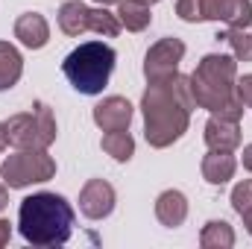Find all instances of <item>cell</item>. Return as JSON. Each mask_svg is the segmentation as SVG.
<instances>
[{
  "mask_svg": "<svg viewBox=\"0 0 252 249\" xmlns=\"http://www.w3.org/2000/svg\"><path fill=\"white\" fill-rule=\"evenodd\" d=\"M196 109L193 91H190V76L173 73L170 79L150 82L144 97H141V112H144V138L150 147L164 150L176 144L190 126V112Z\"/></svg>",
  "mask_w": 252,
  "mask_h": 249,
  "instance_id": "cell-1",
  "label": "cell"
},
{
  "mask_svg": "<svg viewBox=\"0 0 252 249\" xmlns=\"http://www.w3.org/2000/svg\"><path fill=\"white\" fill-rule=\"evenodd\" d=\"M18 232L32 247H62L73 235V208L59 193H32L21 199Z\"/></svg>",
  "mask_w": 252,
  "mask_h": 249,
  "instance_id": "cell-2",
  "label": "cell"
},
{
  "mask_svg": "<svg viewBox=\"0 0 252 249\" xmlns=\"http://www.w3.org/2000/svg\"><path fill=\"white\" fill-rule=\"evenodd\" d=\"M235 79H238V59L223 56V53H208L196 70L190 73V91L199 109L205 112H220L232 97H235Z\"/></svg>",
  "mask_w": 252,
  "mask_h": 249,
  "instance_id": "cell-3",
  "label": "cell"
},
{
  "mask_svg": "<svg viewBox=\"0 0 252 249\" xmlns=\"http://www.w3.org/2000/svg\"><path fill=\"white\" fill-rule=\"evenodd\" d=\"M118 53L106 44V41H85L76 50H70L62 62V70L67 82L79 91V94H100L109 85V76L115 70Z\"/></svg>",
  "mask_w": 252,
  "mask_h": 249,
  "instance_id": "cell-4",
  "label": "cell"
},
{
  "mask_svg": "<svg viewBox=\"0 0 252 249\" xmlns=\"http://www.w3.org/2000/svg\"><path fill=\"white\" fill-rule=\"evenodd\" d=\"M6 141L15 150H47L56 141V118L47 103H32L30 112L12 115L6 121Z\"/></svg>",
  "mask_w": 252,
  "mask_h": 249,
  "instance_id": "cell-5",
  "label": "cell"
},
{
  "mask_svg": "<svg viewBox=\"0 0 252 249\" xmlns=\"http://www.w3.org/2000/svg\"><path fill=\"white\" fill-rule=\"evenodd\" d=\"M0 176L9 187H27L35 182H50L56 176V161L47 150H18L0 164Z\"/></svg>",
  "mask_w": 252,
  "mask_h": 249,
  "instance_id": "cell-6",
  "label": "cell"
},
{
  "mask_svg": "<svg viewBox=\"0 0 252 249\" xmlns=\"http://www.w3.org/2000/svg\"><path fill=\"white\" fill-rule=\"evenodd\" d=\"M185 56V41L182 38H161L156 41L147 56H144V76L147 82H161L179 73V62Z\"/></svg>",
  "mask_w": 252,
  "mask_h": 249,
  "instance_id": "cell-7",
  "label": "cell"
},
{
  "mask_svg": "<svg viewBox=\"0 0 252 249\" xmlns=\"http://www.w3.org/2000/svg\"><path fill=\"white\" fill-rule=\"evenodd\" d=\"M115 202H118V193L115 187L109 185L106 179H88L82 190H79V211L88 217V220H103L115 211Z\"/></svg>",
  "mask_w": 252,
  "mask_h": 249,
  "instance_id": "cell-8",
  "label": "cell"
},
{
  "mask_svg": "<svg viewBox=\"0 0 252 249\" xmlns=\"http://www.w3.org/2000/svg\"><path fill=\"white\" fill-rule=\"evenodd\" d=\"M205 21H223L229 27H252L250 0H205Z\"/></svg>",
  "mask_w": 252,
  "mask_h": 249,
  "instance_id": "cell-9",
  "label": "cell"
},
{
  "mask_svg": "<svg viewBox=\"0 0 252 249\" xmlns=\"http://www.w3.org/2000/svg\"><path fill=\"white\" fill-rule=\"evenodd\" d=\"M94 124L103 132H124L132 124V103L124 97H106L94 106Z\"/></svg>",
  "mask_w": 252,
  "mask_h": 249,
  "instance_id": "cell-10",
  "label": "cell"
},
{
  "mask_svg": "<svg viewBox=\"0 0 252 249\" xmlns=\"http://www.w3.org/2000/svg\"><path fill=\"white\" fill-rule=\"evenodd\" d=\"M15 38L30 47V50H41L47 41H50V27L44 21V15L38 12H24L18 21H15Z\"/></svg>",
  "mask_w": 252,
  "mask_h": 249,
  "instance_id": "cell-11",
  "label": "cell"
},
{
  "mask_svg": "<svg viewBox=\"0 0 252 249\" xmlns=\"http://www.w3.org/2000/svg\"><path fill=\"white\" fill-rule=\"evenodd\" d=\"M156 217L167 229H179L188 220V196L182 190H164L156 199Z\"/></svg>",
  "mask_w": 252,
  "mask_h": 249,
  "instance_id": "cell-12",
  "label": "cell"
},
{
  "mask_svg": "<svg viewBox=\"0 0 252 249\" xmlns=\"http://www.w3.org/2000/svg\"><path fill=\"white\" fill-rule=\"evenodd\" d=\"M208 150H238L241 147V124L238 121H223V118H214L205 124V132H202Z\"/></svg>",
  "mask_w": 252,
  "mask_h": 249,
  "instance_id": "cell-13",
  "label": "cell"
},
{
  "mask_svg": "<svg viewBox=\"0 0 252 249\" xmlns=\"http://www.w3.org/2000/svg\"><path fill=\"white\" fill-rule=\"evenodd\" d=\"M238 170V161L229 150H208L202 158V179L208 185H226Z\"/></svg>",
  "mask_w": 252,
  "mask_h": 249,
  "instance_id": "cell-14",
  "label": "cell"
},
{
  "mask_svg": "<svg viewBox=\"0 0 252 249\" xmlns=\"http://www.w3.org/2000/svg\"><path fill=\"white\" fill-rule=\"evenodd\" d=\"M88 6L82 3V0H67L62 3V9H59V30H62L64 35H82V32H88Z\"/></svg>",
  "mask_w": 252,
  "mask_h": 249,
  "instance_id": "cell-15",
  "label": "cell"
},
{
  "mask_svg": "<svg viewBox=\"0 0 252 249\" xmlns=\"http://www.w3.org/2000/svg\"><path fill=\"white\" fill-rule=\"evenodd\" d=\"M21 73H24V59H21L18 47L9 41H0V91L15 88Z\"/></svg>",
  "mask_w": 252,
  "mask_h": 249,
  "instance_id": "cell-16",
  "label": "cell"
},
{
  "mask_svg": "<svg viewBox=\"0 0 252 249\" xmlns=\"http://www.w3.org/2000/svg\"><path fill=\"white\" fill-rule=\"evenodd\" d=\"M118 18L129 32H144L153 21V12H150V3H144V0H121Z\"/></svg>",
  "mask_w": 252,
  "mask_h": 249,
  "instance_id": "cell-17",
  "label": "cell"
},
{
  "mask_svg": "<svg viewBox=\"0 0 252 249\" xmlns=\"http://www.w3.org/2000/svg\"><path fill=\"white\" fill-rule=\"evenodd\" d=\"M199 247L202 249H232L235 247V232L226 220H208L199 232Z\"/></svg>",
  "mask_w": 252,
  "mask_h": 249,
  "instance_id": "cell-18",
  "label": "cell"
},
{
  "mask_svg": "<svg viewBox=\"0 0 252 249\" xmlns=\"http://www.w3.org/2000/svg\"><path fill=\"white\" fill-rule=\"evenodd\" d=\"M103 150L115 158V161H129L132 156H135V141H132V135L129 132H106L103 135Z\"/></svg>",
  "mask_w": 252,
  "mask_h": 249,
  "instance_id": "cell-19",
  "label": "cell"
},
{
  "mask_svg": "<svg viewBox=\"0 0 252 249\" xmlns=\"http://www.w3.org/2000/svg\"><path fill=\"white\" fill-rule=\"evenodd\" d=\"M88 30H91V32H97V35L115 38V35L124 30V24H121V18H118V15H112L106 6H100V9H91V12H88Z\"/></svg>",
  "mask_w": 252,
  "mask_h": 249,
  "instance_id": "cell-20",
  "label": "cell"
},
{
  "mask_svg": "<svg viewBox=\"0 0 252 249\" xmlns=\"http://www.w3.org/2000/svg\"><path fill=\"white\" fill-rule=\"evenodd\" d=\"M223 38L229 47H232V56L241 59V62H252V35L244 30V27H229V32L217 35Z\"/></svg>",
  "mask_w": 252,
  "mask_h": 249,
  "instance_id": "cell-21",
  "label": "cell"
},
{
  "mask_svg": "<svg viewBox=\"0 0 252 249\" xmlns=\"http://www.w3.org/2000/svg\"><path fill=\"white\" fill-rule=\"evenodd\" d=\"M176 15L188 24L205 21V0H176Z\"/></svg>",
  "mask_w": 252,
  "mask_h": 249,
  "instance_id": "cell-22",
  "label": "cell"
},
{
  "mask_svg": "<svg viewBox=\"0 0 252 249\" xmlns=\"http://www.w3.org/2000/svg\"><path fill=\"white\" fill-rule=\"evenodd\" d=\"M232 208L238 214H247L252 208V179H244L232 187Z\"/></svg>",
  "mask_w": 252,
  "mask_h": 249,
  "instance_id": "cell-23",
  "label": "cell"
},
{
  "mask_svg": "<svg viewBox=\"0 0 252 249\" xmlns=\"http://www.w3.org/2000/svg\"><path fill=\"white\" fill-rule=\"evenodd\" d=\"M214 118H223V121H238L241 124V118H244V103L238 100V97H232L220 112H214Z\"/></svg>",
  "mask_w": 252,
  "mask_h": 249,
  "instance_id": "cell-24",
  "label": "cell"
},
{
  "mask_svg": "<svg viewBox=\"0 0 252 249\" xmlns=\"http://www.w3.org/2000/svg\"><path fill=\"white\" fill-rule=\"evenodd\" d=\"M235 97H238L247 109H252V73L241 76V79H235Z\"/></svg>",
  "mask_w": 252,
  "mask_h": 249,
  "instance_id": "cell-25",
  "label": "cell"
},
{
  "mask_svg": "<svg viewBox=\"0 0 252 249\" xmlns=\"http://www.w3.org/2000/svg\"><path fill=\"white\" fill-rule=\"evenodd\" d=\"M9 238H12V226H9V220H0V249L9 244Z\"/></svg>",
  "mask_w": 252,
  "mask_h": 249,
  "instance_id": "cell-26",
  "label": "cell"
},
{
  "mask_svg": "<svg viewBox=\"0 0 252 249\" xmlns=\"http://www.w3.org/2000/svg\"><path fill=\"white\" fill-rule=\"evenodd\" d=\"M244 167L252 173V144L250 147H244Z\"/></svg>",
  "mask_w": 252,
  "mask_h": 249,
  "instance_id": "cell-27",
  "label": "cell"
},
{
  "mask_svg": "<svg viewBox=\"0 0 252 249\" xmlns=\"http://www.w3.org/2000/svg\"><path fill=\"white\" fill-rule=\"evenodd\" d=\"M6 205H9V193H6V187L0 185V211H3Z\"/></svg>",
  "mask_w": 252,
  "mask_h": 249,
  "instance_id": "cell-28",
  "label": "cell"
},
{
  "mask_svg": "<svg viewBox=\"0 0 252 249\" xmlns=\"http://www.w3.org/2000/svg\"><path fill=\"white\" fill-rule=\"evenodd\" d=\"M241 217H244V226H247V232L252 235V208L247 211V214H241Z\"/></svg>",
  "mask_w": 252,
  "mask_h": 249,
  "instance_id": "cell-29",
  "label": "cell"
},
{
  "mask_svg": "<svg viewBox=\"0 0 252 249\" xmlns=\"http://www.w3.org/2000/svg\"><path fill=\"white\" fill-rule=\"evenodd\" d=\"M6 144H9V141H6V126L0 124V150H3V147H6Z\"/></svg>",
  "mask_w": 252,
  "mask_h": 249,
  "instance_id": "cell-30",
  "label": "cell"
},
{
  "mask_svg": "<svg viewBox=\"0 0 252 249\" xmlns=\"http://www.w3.org/2000/svg\"><path fill=\"white\" fill-rule=\"evenodd\" d=\"M94 3H100V6H109V3H121V0H94Z\"/></svg>",
  "mask_w": 252,
  "mask_h": 249,
  "instance_id": "cell-31",
  "label": "cell"
},
{
  "mask_svg": "<svg viewBox=\"0 0 252 249\" xmlns=\"http://www.w3.org/2000/svg\"><path fill=\"white\" fill-rule=\"evenodd\" d=\"M144 3H161V0H144Z\"/></svg>",
  "mask_w": 252,
  "mask_h": 249,
  "instance_id": "cell-32",
  "label": "cell"
}]
</instances>
